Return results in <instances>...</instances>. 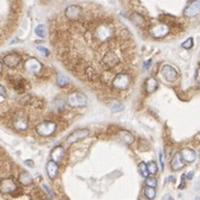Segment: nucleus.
Masks as SVG:
<instances>
[{
    "instance_id": "f257e3e1",
    "label": "nucleus",
    "mask_w": 200,
    "mask_h": 200,
    "mask_svg": "<svg viewBox=\"0 0 200 200\" xmlns=\"http://www.w3.org/2000/svg\"><path fill=\"white\" fill-rule=\"evenodd\" d=\"M113 36H114V28L111 25H105V24L100 25L93 34L94 40L97 41L98 44L108 43V40H111Z\"/></svg>"
},
{
    "instance_id": "f03ea898",
    "label": "nucleus",
    "mask_w": 200,
    "mask_h": 200,
    "mask_svg": "<svg viewBox=\"0 0 200 200\" xmlns=\"http://www.w3.org/2000/svg\"><path fill=\"white\" fill-rule=\"evenodd\" d=\"M0 190L2 193H9L12 196H16L18 191H20L18 185L12 178H4L0 181Z\"/></svg>"
},
{
    "instance_id": "7ed1b4c3",
    "label": "nucleus",
    "mask_w": 200,
    "mask_h": 200,
    "mask_svg": "<svg viewBox=\"0 0 200 200\" xmlns=\"http://www.w3.org/2000/svg\"><path fill=\"white\" fill-rule=\"evenodd\" d=\"M56 127H57V125H56L55 122L44 121V122L39 123L36 126V132L39 135H41V137H50V135H53V134L55 133Z\"/></svg>"
},
{
    "instance_id": "20e7f679",
    "label": "nucleus",
    "mask_w": 200,
    "mask_h": 200,
    "mask_svg": "<svg viewBox=\"0 0 200 200\" xmlns=\"http://www.w3.org/2000/svg\"><path fill=\"white\" fill-rule=\"evenodd\" d=\"M12 124H14V127H15L18 132L26 131L27 127H28V118H27L26 113L19 112V113L14 115V118H12Z\"/></svg>"
},
{
    "instance_id": "39448f33",
    "label": "nucleus",
    "mask_w": 200,
    "mask_h": 200,
    "mask_svg": "<svg viewBox=\"0 0 200 200\" xmlns=\"http://www.w3.org/2000/svg\"><path fill=\"white\" fill-rule=\"evenodd\" d=\"M131 84L130 75L126 73H119L114 76L113 79V87L116 89H126Z\"/></svg>"
},
{
    "instance_id": "423d86ee",
    "label": "nucleus",
    "mask_w": 200,
    "mask_h": 200,
    "mask_svg": "<svg viewBox=\"0 0 200 200\" xmlns=\"http://www.w3.org/2000/svg\"><path fill=\"white\" fill-rule=\"evenodd\" d=\"M67 103L73 108H79V106H85L87 104V98L81 92H75L70 94L67 98Z\"/></svg>"
},
{
    "instance_id": "0eeeda50",
    "label": "nucleus",
    "mask_w": 200,
    "mask_h": 200,
    "mask_svg": "<svg viewBox=\"0 0 200 200\" xmlns=\"http://www.w3.org/2000/svg\"><path fill=\"white\" fill-rule=\"evenodd\" d=\"M119 63H120V57L118 56V54H116L114 50H111V49H110V50L103 56V58H102V64H103L106 68H108V69L115 67Z\"/></svg>"
},
{
    "instance_id": "6e6552de",
    "label": "nucleus",
    "mask_w": 200,
    "mask_h": 200,
    "mask_svg": "<svg viewBox=\"0 0 200 200\" xmlns=\"http://www.w3.org/2000/svg\"><path fill=\"white\" fill-rule=\"evenodd\" d=\"M24 68L33 75H39L41 70H43V64L39 62L36 58H28V60L25 62V65H24Z\"/></svg>"
},
{
    "instance_id": "1a4fd4ad",
    "label": "nucleus",
    "mask_w": 200,
    "mask_h": 200,
    "mask_svg": "<svg viewBox=\"0 0 200 200\" xmlns=\"http://www.w3.org/2000/svg\"><path fill=\"white\" fill-rule=\"evenodd\" d=\"M65 16L69 20H78V19L82 18L83 16V9L79 6H76V5H72V6H68L65 10Z\"/></svg>"
},
{
    "instance_id": "9d476101",
    "label": "nucleus",
    "mask_w": 200,
    "mask_h": 200,
    "mask_svg": "<svg viewBox=\"0 0 200 200\" xmlns=\"http://www.w3.org/2000/svg\"><path fill=\"white\" fill-rule=\"evenodd\" d=\"M21 62V57L16 54V53H10L4 57L2 60V63L8 67V68H16L18 66L19 63Z\"/></svg>"
},
{
    "instance_id": "9b49d317",
    "label": "nucleus",
    "mask_w": 200,
    "mask_h": 200,
    "mask_svg": "<svg viewBox=\"0 0 200 200\" xmlns=\"http://www.w3.org/2000/svg\"><path fill=\"white\" fill-rule=\"evenodd\" d=\"M89 134V132L87 129H79V130H76L70 134L69 137H67V142H68L69 144L76 143L78 141H82V140H84L85 137H87Z\"/></svg>"
},
{
    "instance_id": "f8f14e48",
    "label": "nucleus",
    "mask_w": 200,
    "mask_h": 200,
    "mask_svg": "<svg viewBox=\"0 0 200 200\" xmlns=\"http://www.w3.org/2000/svg\"><path fill=\"white\" fill-rule=\"evenodd\" d=\"M185 16L188 17V18H192V17H196L197 15L200 14V0H195L191 4L185 8Z\"/></svg>"
},
{
    "instance_id": "ddd939ff",
    "label": "nucleus",
    "mask_w": 200,
    "mask_h": 200,
    "mask_svg": "<svg viewBox=\"0 0 200 200\" xmlns=\"http://www.w3.org/2000/svg\"><path fill=\"white\" fill-rule=\"evenodd\" d=\"M169 34V27L163 24V25H154L151 29V35L156 38H162Z\"/></svg>"
},
{
    "instance_id": "4468645a",
    "label": "nucleus",
    "mask_w": 200,
    "mask_h": 200,
    "mask_svg": "<svg viewBox=\"0 0 200 200\" xmlns=\"http://www.w3.org/2000/svg\"><path fill=\"white\" fill-rule=\"evenodd\" d=\"M161 73H162L163 77L168 79V81H176L178 78V72L176 68H173L170 65H164L161 69Z\"/></svg>"
},
{
    "instance_id": "2eb2a0df",
    "label": "nucleus",
    "mask_w": 200,
    "mask_h": 200,
    "mask_svg": "<svg viewBox=\"0 0 200 200\" xmlns=\"http://www.w3.org/2000/svg\"><path fill=\"white\" fill-rule=\"evenodd\" d=\"M185 161L182 159V156L180 153H177V154L173 156V159L171 160V163H170L172 170H174V171L181 170L182 168L185 167Z\"/></svg>"
},
{
    "instance_id": "dca6fc26",
    "label": "nucleus",
    "mask_w": 200,
    "mask_h": 200,
    "mask_svg": "<svg viewBox=\"0 0 200 200\" xmlns=\"http://www.w3.org/2000/svg\"><path fill=\"white\" fill-rule=\"evenodd\" d=\"M180 154L185 162H193L197 159V153L192 149H182Z\"/></svg>"
},
{
    "instance_id": "f3484780",
    "label": "nucleus",
    "mask_w": 200,
    "mask_h": 200,
    "mask_svg": "<svg viewBox=\"0 0 200 200\" xmlns=\"http://www.w3.org/2000/svg\"><path fill=\"white\" fill-rule=\"evenodd\" d=\"M64 154H65V150H64L63 147H55V148L52 150V153H50V156H52V160H54L55 162H60L64 158Z\"/></svg>"
},
{
    "instance_id": "a211bd4d",
    "label": "nucleus",
    "mask_w": 200,
    "mask_h": 200,
    "mask_svg": "<svg viewBox=\"0 0 200 200\" xmlns=\"http://www.w3.org/2000/svg\"><path fill=\"white\" fill-rule=\"evenodd\" d=\"M158 82H156V78L153 77H149L145 79V83H144V87H145V91L148 94H152V93H154L158 89Z\"/></svg>"
},
{
    "instance_id": "6ab92c4d",
    "label": "nucleus",
    "mask_w": 200,
    "mask_h": 200,
    "mask_svg": "<svg viewBox=\"0 0 200 200\" xmlns=\"http://www.w3.org/2000/svg\"><path fill=\"white\" fill-rule=\"evenodd\" d=\"M46 171H47V174L50 179H54L58 173V166H57V162H55L54 160H50L47 166H46Z\"/></svg>"
},
{
    "instance_id": "aec40b11",
    "label": "nucleus",
    "mask_w": 200,
    "mask_h": 200,
    "mask_svg": "<svg viewBox=\"0 0 200 200\" xmlns=\"http://www.w3.org/2000/svg\"><path fill=\"white\" fill-rule=\"evenodd\" d=\"M118 137H119V139L122 141L123 143H125V144H127V145L131 144V143H133V141H134L133 135H132L129 131H125V130L119 131Z\"/></svg>"
},
{
    "instance_id": "412c9836",
    "label": "nucleus",
    "mask_w": 200,
    "mask_h": 200,
    "mask_svg": "<svg viewBox=\"0 0 200 200\" xmlns=\"http://www.w3.org/2000/svg\"><path fill=\"white\" fill-rule=\"evenodd\" d=\"M131 20L134 25H137L139 27H144L147 25V20L144 19V17L140 14H137V12H133L131 15Z\"/></svg>"
},
{
    "instance_id": "4be33fe9",
    "label": "nucleus",
    "mask_w": 200,
    "mask_h": 200,
    "mask_svg": "<svg viewBox=\"0 0 200 200\" xmlns=\"http://www.w3.org/2000/svg\"><path fill=\"white\" fill-rule=\"evenodd\" d=\"M18 181L20 182L22 185H30L33 183V178H31V176H30L28 172L22 171L18 176Z\"/></svg>"
},
{
    "instance_id": "5701e85b",
    "label": "nucleus",
    "mask_w": 200,
    "mask_h": 200,
    "mask_svg": "<svg viewBox=\"0 0 200 200\" xmlns=\"http://www.w3.org/2000/svg\"><path fill=\"white\" fill-rule=\"evenodd\" d=\"M11 84L14 86V89L17 92H25L26 89V82L24 81L22 78H14V81L11 82Z\"/></svg>"
},
{
    "instance_id": "b1692460",
    "label": "nucleus",
    "mask_w": 200,
    "mask_h": 200,
    "mask_svg": "<svg viewBox=\"0 0 200 200\" xmlns=\"http://www.w3.org/2000/svg\"><path fill=\"white\" fill-rule=\"evenodd\" d=\"M56 82H57V85L60 86V87H65L69 84V78L67 77L66 75L63 74V73H60L57 74V77H56Z\"/></svg>"
},
{
    "instance_id": "393cba45",
    "label": "nucleus",
    "mask_w": 200,
    "mask_h": 200,
    "mask_svg": "<svg viewBox=\"0 0 200 200\" xmlns=\"http://www.w3.org/2000/svg\"><path fill=\"white\" fill-rule=\"evenodd\" d=\"M85 74L87 75V77L91 79V81H94L97 78V73L96 70L94 69L93 67H86L85 68Z\"/></svg>"
},
{
    "instance_id": "a878e982",
    "label": "nucleus",
    "mask_w": 200,
    "mask_h": 200,
    "mask_svg": "<svg viewBox=\"0 0 200 200\" xmlns=\"http://www.w3.org/2000/svg\"><path fill=\"white\" fill-rule=\"evenodd\" d=\"M144 195L148 199H153V198L156 197V189H154L153 187H149V185H147L145 189H144Z\"/></svg>"
},
{
    "instance_id": "bb28decb",
    "label": "nucleus",
    "mask_w": 200,
    "mask_h": 200,
    "mask_svg": "<svg viewBox=\"0 0 200 200\" xmlns=\"http://www.w3.org/2000/svg\"><path fill=\"white\" fill-rule=\"evenodd\" d=\"M35 33L37 35L38 37L44 38L46 37V28H45L44 25H38L36 28H35Z\"/></svg>"
},
{
    "instance_id": "cd10ccee",
    "label": "nucleus",
    "mask_w": 200,
    "mask_h": 200,
    "mask_svg": "<svg viewBox=\"0 0 200 200\" xmlns=\"http://www.w3.org/2000/svg\"><path fill=\"white\" fill-rule=\"evenodd\" d=\"M139 169H140V172H141V174L144 177V178H147L149 176V169H148V164L147 163H144V162H141L140 164H139Z\"/></svg>"
},
{
    "instance_id": "c85d7f7f",
    "label": "nucleus",
    "mask_w": 200,
    "mask_h": 200,
    "mask_svg": "<svg viewBox=\"0 0 200 200\" xmlns=\"http://www.w3.org/2000/svg\"><path fill=\"white\" fill-rule=\"evenodd\" d=\"M145 185H149V187H153V188H156V185H158V181H156V178H153V177H147L145 178Z\"/></svg>"
},
{
    "instance_id": "c756f323",
    "label": "nucleus",
    "mask_w": 200,
    "mask_h": 200,
    "mask_svg": "<svg viewBox=\"0 0 200 200\" xmlns=\"http://www.w3.org/2000/svg\"><path fill=\"white\" fill-rule=\"evenodd\" d=\"M148 169H149V172L151 174H156L158 172V164H156L154 161H150L148 163Z\"/></svg>"
},
{
    "instance_id": "7c9ffc66",
    "label": "nucleus",
    "mask_w": 200,
    "mask_h": 200,
    "mask_svg": "<svg viewBox=\"0 0 200 200\" xmlns=\"http://www.w3.org/2000/svg\"><path fill=\"white\" fill-rule=\"evenodd\" d=\"M193 47V38L192 37H189L187 40L182 44V48L185 49H191Z\"/></svg>"
},
{
    "instance_id": "2f4dec72",
    "label": "nucleus",
    "mask_w": 200,
    "mask_h": 200,
    "mask_svg": "<svg viewBox=\"0 0 200 200\" xmlns=\"http://www.w3.org/2000/svg\"><path fill=\"white\" fill-rule=\"evenodd\" d=\"M122 108H123V106L121 105V104L116 103V104H114V105L112 106V111H113V112H120V111H122Z\"/></svg>"
},
{
    "instance_id": "473e14b6",
    "label": "nucleus",
    "mask_w": 200,
    "mask_h": 200,
    "mask_svg": "<svg viewBox=\"0 0 200 200\" xmlns=\"http://www.w3.org/2000/svg\"><path fill=\"white\" fill-rule=\"evenodd\" d=\"M38 50H40L45 56H48L49 55V50L47 48H45V47H41V46H38Z\"/></svg>"
},
{
    "instance_id": "72a5a7b5",
    "label": "nucleus",
    "mask_w": 200,
    "mask_h": 200,
    "mask_svg": "<svg viewBox=\"0 0 200 200\" xmlns=\"http://www.w3.org/2000/svg\"><path fill=\"white\" fill-rule=\"evenodd\" d=\"M185 177H187V174H183L182 176V178H181V183H180V185H179V189H183L185 187Z\"/></svg>"
},
{
    "instance_id": "f704fd0d",
    "label": "nucleus",
    "mask_w": 200,
    "mask_h": 200,
    "mask_svg": "<svg viewBox=\"0 0 200 200\" xmlns=\"http://www.w3.org/2000/svg\"><path fill=\"white\" fill-rule=\"evenodd\" d=\"M0 93H1V97H2V98H4V97H7L6 89H5V87L2 85H1V87H0Z\"/></svg>"
},
{
    "instance_id": "c9c22d12",
    "label": "nucleus",
    "mask_w": 200,
    "mask_h": 200,
    "mask_svg": "<svg viewBox=\"0 0 200 200\" xmlns=\"http://www.w3.org/2000/svg\"><path fill=\"white\" fill-rule=\"evenodd\" d=\"M151 64H152V60H147V63L143 64V68H144V69H147V68H148L149 66H151Z\"/></svg>"
},
{
    "instance_id": "e433bc0d",
    "label": "nucleus",
    "mask_w": 200,
    "mask_h": 200,
    "mask_svg": "<svg viewBox=\"0 0 200 200\" xmlns=\"http://www.w3.org/2000/svg\"><path fill=\"white\" fill-rule=\"evenodd\" d=\"M160 163H161V169L164 168V162H163V154L162 153H160Z\"/></svg>"
},
{
    "instance_id": "4c0bfd02",
    "label": "nucleus",
    "mask_w": 200,
    "mask_h": 200,
    "mask_svg": "<svg viewBox=\"0 0 200 200\" xmlns=\"http://www.w3.org/2000/svg\"><path fill=\"white\" fill-rule=\"evenodd\" d=\"M43 187H44V189L46 190V191H47V192H48V195H49V196H50V197H52V198H53V196H52V192H50V190H49L48 185H43Z\"/></svg>"
},
{
    "instance_id": "58836bf2",
    "label": "nucleus",
    "mask_w": 200,
    "mask_h": 200,
    "mask_svg": "<svg viewBox=\"0 0 200 200\" xmlns=\"http://www.w3.org/2000/svg\"><path fill=\"white\" fill-rule=\"evenodd\" d=\"M193 174H195V172H193V171H190V172H188V173H187V178H188V179H192Z\"/></svg>"
},
{
    "instance_id": "ea45409f",
    "label": "nucleus",
    "mask_w": 200,
    "mask_h": 200,
    "mask_svg": "<svg viewBox=\"0 0 200 200\" xmlns=\"http://www.w3.org/2000/svg\"><path fill=\"white\" fill-rule=\"evenodd\" d=\"M25 164L29 166V167H33V166H34V162L31 161V160H27V161H25Z\"/></svg>"
},
{
    "instance_id": "a19ab883",
    "label": "nucleus",
    "mask_w": 200,
    "mask_h": 200,
    "mask_svg": "<svg viewBox=\"0 0 200 200\" xmlns=\"http://www.w3.org/2000/svg\"><path fill=\"white\" fill-rule=\"evenodd\" d=\"M163 199H171V197L170 196H166V197H163Z\"/></svg>"
},
{
    "instance_id": "79ce46f5",
    "label": "nucleus",
    "mask_w": 200,
    "mask_h": 200,
    "mask_svg": "<svg viewBox=\"0 0 200 200\" xmlns=\"http://www.w3.org/2000/svg\"><path fill=\"white\" fill-rule=\"evenodd\" d=\"M199 86H200V83H199Z\"/></svg>"
}]
</instances>
